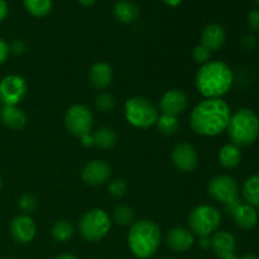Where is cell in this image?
Masks as SVG:
<instances>
[{
    "label": "cell",
    "mask_w": 259,
    "mask_h": 259,
    "mask_svg": "<svg viewBox=\"0 0 259 259\" xmlns=\"http://www.w3.org/2000/svg\"><path fill=\"white\" fill-rule=\"evenodd\" d=\"M230 108L223 99H205L197 104L190 115V125L196 134L214 137L228 128Z\"/></svg>",
    "instance_id": "6da1fadb"
},
{
    "label": "cell",
    "mask_w": 259,
    "mask_h": 259,
    "mask_svg": "<svg viewBox=\"0 0 259 259\" xmlns=\"http://www.w3.org/2000/svg\"><path fill=\"white\" fill-rule=\"evenodd\" d=\"M234 75L223 61H209L197 71L195 83L206 99H219L232 89Z\"/></svg>",
    "instance_id": "7a4b0ae2"
},
{
    "label": "cell",
    "mask_w": 259,
    "mask_h": 259,
    "mask_svg": "<svg viewBox=\"0 0 259 259\" xmlns=\"http://www.w3.org/2000/svg\"><path fill=\"white\" fill-rule=\"evenodd\" d=\"M128 244L137 258H151L156 254L161 245L159 227L151 220H139L133 223L128 233Z\"/></svg>",
    "instance_id": "3957f363"
},
{
    "label": "cell",
    "mask_w": 259,
    "mask_h": 259,
    "mask_svg": "<svg viewBox=\"0 0 259 259\" xmlns=\"http://www.w3.org/2000/svg\"><path fill=\"white\" fill-rule=\"evenodd\" d=\"M227 129L233 144L248 147L259 137V118L250 109H240L230 116Z\"/></svg>",
    "instance_id": "277c9868"
},
{
    "label": "cell",
    "mask_w": 259,
    "mask_h": 259,
    "mask_svg": "<svg viewBox=\"0 0 259 259\" xmlns=\"http://www.w3.org/2000/svg\"><path fill=\"white\" fill-rule=\"evenodd\" d=\"M124 111L126 120L136 128L147 129L154 125L158 119V111L153 104L141 96H134L126 100Z\"/></svg>",
    "instance_id": "5b68a950"
},
{
    "label": "cell",
    "mask_w": 259,
    "mask_h": 259,
    "mask_svg": "<svg viewBox=\"0 0 259 259\" xmlns=\"http://www.w3.org/2000/svg\"><path fill=\"white\" fill-rule=\"evenodd\" d=\"M220 222L222 215L219 210L210 205H200L195 207L187 219L191 233L199 237H209L219 228Z\"/></svg>",
    "instance_id": "8992f818"
},
{
    "label": "cell",
    "mask_w": 259,
    "mask_h": 259,
    "mask_svg": "<svg viewBox=\"0 0 259 259\" xmlns=\"http://www.w3.org/2000/svg\"><path fill=\"white\" fill-rule=\"evenodd\" d=\"M111 228L109 215L101 209H93L82 215L78 222V230L83 239L89 242H98L103 239Z\"/></svg>",
    "instance_id": "52a82bcc"
},
{
    "label": "cell",
    "mask_w": 259,
    "mask_h": 259,
    "mask_svg": "<svg viewBox=\"0 0 259 259\" xmlns=\"http://www.w3.org/2000/svg\"><path fill=\"white\" fill-rule=\"evenodd\" d=\"M94 118L91 111L85 105H73L65 115V126L71 134L81 138L93 131Z\"/></svg>",
    "instance_id": "ba28073f"
},
{
    "label": "cell",
    "mask_w": 259,
    "mask_h": 259,
    "mask_svg": "<svg viewBox=\"0 0 259 259\" xmlns=\"http://www.w3.org/2000/svg\"><path fill=\"white\" fill-rule=\"evenodd\" d=\"M27 90V82L22 76H5L0 81V103L5 106H17L25 98Z\"/></svg>",
    "instance_id": "9c48e42d"
},
{
    "label": "cell",
    "mask_w": 259,
    "mask_h": 259,
    "mask_svg": "<svg viewBox=\"0 0 259 259\" xmlns=\"http://www.w3.org/2000/svg\"><path fill=\"white\" fill-rule=\"evenodd\" d=\"M207 192L217 201L229 204L238 199V184L228 175H219L210 181Z\"/></svg>",
    "instance_id": "30bf717a"
},
{
    "label": "cell",
    "mask_w": 259,
    "mask_h": 259,
    "mask_svg": "<svg viewBox=\"0 0 259 259\" xmlns=\"http://www.w3.org/2000/svg\"><path fill=\"white\" fill-rule=\"evenodd\" d=\"M172 162L182 172H192L199 164L197 152L190 143H180L172 151Z\"/></svg>",
    "instance_id": "8fae6325"
},
{
    "label": "cell",
    "mask_w": 259,
    "mask_h": 259,
    "mask_svg": "<svg viewBox=\"0 0 259 259\" xmlns=\"http://www.w3.org/2000/svg\"><path fill=\"white\" fill-rule=\"evenodd\" d=\"M35 232L37 228L34 222L28 215H18L10 223V234L13 239L20 244L32 242L35 237Z\"/></svg>",
    "instance_id": "7c38bea8"
},
{
    "label": "cell",
    "mask_w": 259,
    "mask_h": 259,
    "mask_svg": "<svg viewBox=\"0 0 259 259\" xmlns=\"http://www.w3.org/2000/svg\"><path fill=\"white\" fill-rule=\"evenodd\" d=\"M111 176V168L106 162L99 161H91L83 167L82 172H81V177H82L83 182L91 186H99L103 185L110 179Z\"/></svg>",
    "instance_id": "4fadbf2b"
},
{
    "label": "cell",
    "mask_w": 259,
    "mask_h": 259,
    "mask_svg": "<svg viewBox=\"0 0 259 259\" xmlns=\"http://www.w3.org/2000/svg\"><path fill=\"white\" fill-rule=\"evenodd\" d=\"M187 108V96L181 90H169L159 100V109L167 115L177 116Z\"/></svg>",
    "instance_id": "5bb4252c"
},
{
    "label": "cell",
    "mask_w": 259,
    "mask_h": 259,
    "mask_svg": "<svg viewBox=\"0 0 259 259\" xmlns=\"http://www.w3.org/2000/svg\"><path fill=\"white\" fill-rule=\"evenodd\" d=\"M166 242L169 249L174 252H186L194 245L195 237L189 229L177 227L169 230L166 237Z\"/></svg>",
    "instance_id": "9a60e30c"
},
{
    "label": "cell",
    "mask_w": 259,
    "mask_h": 259,
    "mask_svg": "<svg viewBox=\"0 0 259 259\" xmlns=\"http://www.w3.org/2000/svg\"><path fill=\"white\" fill-rule=\"evenodd\" d=\"M210 248L214 254L220 259L234 254L235 250V238L229 232H217L210 239Z\"/></svg>",
    "instance_id": "2e32d148"
},
{
    "label": "cell",
    "mask_w": 259,
    "mask_h": 259,
    "mask_svg": "<svg viewBox=\"0 0 259 259\" xmlns=\"http://www.w3.org/2000/svg\"><path fill=\"white\" fill-rule=\"evenodd\" d=\"M225 40H227V33L219 24L207 25L201 33V46L206 47L210 52L220 50L224 46Z\"/></svg>",
    "instance_id": "e0dca14e"
},
{
    "label": "cell",
    "mask_w": 259,
    "mask_h": 259,
    "mask_svg": "<svg viewBox=\"0 0 259 259\" xmlns=\"http://www.w3.org/2000/svg\"><path fill=\"white\" fill-rule=\"evenodd\" d=\"M233 219L237 223L239 228L244 230H252L258 224V214L255 211L254 206L249 204H243L240 202L237 209L232 214Z\"/></svg>",
    "instance_id": "ac0fdd59"
},
{
    "label": "cell",
    "mask_w": 259,
    "mask_h": 259,
    "mask_svg": "<svg viewBox=\"0 0 259 259\" xmlns=\"http://www.w3.org/2000/svg\"><path fill=\"white\" fill-rule=\"evenodd\" d=\"M0 119L2 123L12 131H20L27 124L24 111L20 110L18 106H4L0 110Z\"/></svg>",
    "instance_id": "d6986e66"
},
{
    "label": "cell",
    "mask_w": 259,
    "mask_h": 259,
    "mask_svg": "<svg viewBox=\"0 0 259 259\" xmlns=\"http://www.w3.org/2000/svg\"><path fill=\"white\" fill-rule=\"evenodd\" d=\"M90 82L96 89H105L113 81V68L106 62H98L90 70Z\"/></svg>",
    "instance_id": "ffe728a7"
},
{
    "label": "cell",
    "mask_w": 259,
    "mask_h": 259,
    "mask_svg": "<svg viewBox=\"0 0 259 259\" xmlns=\"http://www.w3.org/2000/svg\"><path fill=\"white\" fill-rule=\"evenodd\" d=\"M114 15L116 19L121 23H133L136 22L139 15V8L129 0H121L118 2L114 7Z\"/></svg>",
    "instance_id": "44dd1931"
},
{
    "label": "cell",
    "mask_w": 259,
    "mask_h": 259,
    "mask_svg": "<svg viewBox=\"0 0 259 259\" xmlns=\"http://www.w3.org/2000/svg\"><path fill=\"white\" fill-rule=\"evenodd\" d=\"M242 161V152L235 144H227L219 152V162L225 168H235Z\"/></svg>",
    "instance_id": "7402d4cb"
},
{
    "label": "cell",
    "mask_w": 259,
    "mask_h": 259,
    "mask_svg": "<svg viewBox=\"0 0 259 259\" xmlns=\"http://www.w3.org/2000/svg\"><path fill=\"white\" fill-rule=\"evenodd\" d=\"M93 138L94 146H96L100 149H109L115 146L118 136H116L114 129L108 128V126H103V128H99L98 131L94 132Z\"/></svg>",
    "instance_id": "603a6c76"
},
{
    "label": "cell",
    "mask_w": 259,
    "mask_h": 259,
    "mask_svg": "<svg viewBox=\"0 0 259 259\" xmlns=\"http://www.w3.org/2000/svg\"><path fill=\"white\" fill-rule=\"evenodd\" d=\"M243 196L247 204L259 206V175H253L243 185Z\"/></svg>",
    "instance_id": "cb8c5ba5"
},
{
    "label": "cell",
    "mask_w": 259,
    "mask_h": 259,
    "mask_svg": "<svg viewBox=\"0 0 259 259\" xmlns=\"http://www.w3.org/2000/svg\"><path fill=\"white\" fill-rule=\"evenodd\" d=\"M23 4L29 14L38 18L48 15L52 9V0H23Z\"/></svg>",
    "instance_id": "d4e9b609"
},
{
    "label": "cell",
    "mask_w": 259,
    "mask_h": 259,
    "mask_svg": "<svg viewBox=\"0 0 259 259\" xmlns=\"http://www.w3.org/2000/svg\"><path fill=\"white\" fill-rule=\"evenodd\" d=\"M73 233H75V229L67 220H60L52 228V237L60 243L70 240L73 237Z\"/></svg>",
    "instance_id": "484cf974"
},
{
    "label": "cell",
    "mask_w": 259,
    "mask_h": 259,
    "mask_svg": "<svg viewBox=\"0 0 259 259\" xmlns=\"http://www.w3.org/2000/svg\"><path fill=\"white\" fill-rule=\"evenodd\" d=\"M156 125L159 133L166 134V136H172V134H175L179 131V120H177V116L167 115V114H162L161 116H158V119L156 121Z\"/></svg>",
    "instance_id": "4316f807"
},
{
    "label": "cell",
    "mask_w": 259,
    "mask_h": 259,
    "mask_svg": "<svg viewBox=\"0 0 259 259\" xmlns=\"http://www.w3.org/2000/svg\"><path fill=\"white\" fill-rule=\"evenodd\" d=\"M134 214L133 209L126 205H120V206H116L114 210V222L116 223L120 227H126V225H132L134 222Z\"/></svg>",
    "instance_id": "83f0119b"
},
{
    "label": "cell",
    "mask_w": 259,
    "mask_h": 259,
    "mask_svg": "<svg viewBox=\"0 0 259 259\" xmlns=\"http://www.w3.org/2000/svg\"><path fill=\"white\" fill-rule=\"evenodd\" d=\"M115 99L109 93L99 94L95 99V106L100 113H110V111L115 109Z\"/></svg>",
    "instance_id": "f1b7e54d"
},
{
    "label": "cell",
    "mask_w": 259,
    "mask_h": 259,
    "mask_svg": "<svg viewBox=\"0 0 259 259\" xmlns=\"http://www.w3.org/2000/svg\"><path fill=\"white\" fill-rule=\"evenodd\" d=\"M192 58L196 63H200V65H205L210 61L211 58V52L207 50L204 46L199 45L194 48V52H192Z\"/></svg>",
    "instance_id": "f546056e"
},
{
    "label": "cell",
    "mask_w": 259,
    "mask_h": 259,
    "mask_svg": "<svg viewBox=\"0 0 259 259\" xmlns=\"http://www.w3.org/2000/svg\"><path fill=\"white\" fill-rule=\"evenodd\" d=\"M19 207L23 210L24 212H33L37 207V200L33 195L30 194H24L22 197L19 199Z\"/></svg>",
    "instance_id": "4dcf8cb0"
},
{
    "label": "cell",
    "mask_w": 259,
    "mask_h": 259,
    "mask_svg": "<svg viewBox=\"0 0 259 259\" xmlns=\"http://www.w3.org/2000/svg\"><path fill=\"white\" fill-rule=\"evenodd\" d=\"M109 191L113 196L121 197L125 195L126 192V182L123 180H114L110 185H109Z\"/></svg>",
    "instance_id": "1f68e13d"
},
{
    "label": "cell",
    "mask_w": 259,
    "mask_h": 259,
    "mask_svg": "<svg viewBox=\"0 0 259 259\" xmlns=\"http://www.w3.org/2000/svg\"><path fill=\"white\" fill-rule=\"evenodd\" d=\"M25 50H27V45H25V42H23L20 39L14 40L9 46V52L14 53V55H22V53L25 52Z\"/></svg>",
    "instance_id": "d6a6232c"
},
{
    "label": "cell",
    "mask_w": 259,
    "mask_h": 259,
    "mask_svg": "<svg viewBox=\"0 0 259 259\" xmlns=\"http://www.w3.org/2000/svg\"><path fill=\"white\" fill-rule=\"evenodd\" d=\"M248 22H249L250 28H252L253 30L259 32V9H254L249 13Z\"/></svg>",
    "instance_id": "836d02e7"
},
{
    "label": "cell",
    "mask_w": 259,
    "mask_h": 259,
    "mask_svg": "<svg viewBox=\"0 0 259 259\" xmlns=\"http://www.w3.org/2000/svg\"><path fill=\"white\" fill-rule=\"evenodd\" d=\"M8 56H9V46L3 38H0V65L7 61Z\"/></svg>",
    "instance_id": "e575fe53"
},
{
    "label": "cell",
    "mask_w": 259,
    "mask_h": 259,
    "mask_svg": "<svg viewBox=\"0 0 259 259\" xmlns=\"http://www.w3.org/2000/svg\"><path fill=\"white\" fill-rule=\"evenodd\" d=\"M255 43H257V40H255L254 35L247 34L243 37V45H244V47L248 48V50H252L255 46Z\"/></svg>",
    "instance_id": "d590c367"
},
{
    "label": "cell",
    "mask_w": 259,
    "mask_h": 259,
    "mask_svg": "<svg viewBox=\"0 0 259 259\" xmlns=\"http://www.w3.org/2000/svg\"><path fill=\"white\" fill-rule=\"evenodd\" d=\"M8 12H9V8H8V4L5 0H0V22L5 19V17L8 15Z\"/></svg>",
    "instance_id": "8d00e7d4"
},
{
    "label": "cell",
    "mask_w": 259,
    "mask_h": 259,
    "mask_svg": "<svg viewBox=\"0 0 259 259\" xmlns=\"http://www.w3.org/2000/svg\"><path fill=\"white\" fill-rule=\"evenodd\" d=\"M81 143L83 144L85 147H93L94 146V138L93 134H85V136L81 137Z\"/></svg>",
    "instance_id": "74e56055"
},
{
    "label": "cell",
    "mask_w": 259,
    "mask_h": 259,
    "mask_svg": "<svg viewBox=\"0 0 259 259\" xmlns=\"http://www.w3.org/2000/svg\"><path fill=\"white\" fill-rule=\"evenodd\" d=\"M200 245H201L204 249H207V248H210L209 237H200Z\"/></svg>",
    "instance_id": "f35d334b"
},
{
    "label": "cell",
    "mask_w": 259,
    "mask_h": 259,
    "mask_svg": "<svg viewBox=\"0 0 259 259\" xmlns=\"http://www.w3.org/2000/svg\"><path fill=\"white\" fill-rule=\"evenodd\" d=\"M96 2H98V0H78V3H80L82 7H88V8L93 7Z\"/></svg>",
    "instance_id": "ab89813d"
},
{
    "label": "cell",
    "mask_w": 259,
    "mask_h": 259,
    "mask_svg": "<svg viewBox=\"0 0 259 259\" xmlns=\"http://www.w3.org/2000/svg\"><path fill=\"white\" fill-rule=\"evenodd\" d=\"M164 3H166L167 5H169V7H177V5H180L182 3V0H163Z\"/></svg>",
    "instance_id": "60d3db41"
},
{
    "label": "cell",
    "mask_w": 259,
    "mask_h": 259,
    "mask_svg": "<svg viewBox=\"0 0 259 259\" xmlns=\"http://www.w3.org/2000/svg\"><path fill=\"white\" fill-rule=\"evenodd\" d=\"M56 259H77L75 255L72 254H68V253H63V254H60L56 257Z\"/></svg>",
    "instance_id": "b9f144b4"
},
{
    "label": "cell",
    "mask_w": 259,
    "mask_h": 259,
    "mask_svg": "<svg viewBox=\"0 0 259 259\" xmlns=\"http://www.w3.org/2000/svg\"><path fill=\"white\" fill-rule=\"evenodd\" d=\"M240 259H259V257L255 254H245V255H243Z\"/></svg>",
    "instance_id": "7bdbcfd3"
},
{
    "label": "cell",
    "mask_w": 259,
    "mask_h": 259,
    "mask_svg": "<svg viewBox=\"0 0 259 259\" xmlns=\"http://www.w3.org/2000/svg\"><path fill=\"white\" fill-rule=\"evenodd\" d=\"M223 259H238V258H237V255H235V254H232V255H228V257H225Z\"/></svg>",
    "instance_id": "ee69618b"
},
{
    "label": "cell",
    "mask_w": 259,
    "mask_h": 259,
    "mask_svg": "<svg viewBox=\"0 0 259 259\" xmlns=\"http://www.w3.org/2000/svg\"><path fill=\"white\" fill-rule=\"evenodd\" d=\"M0 189H2V177H0Z\"/></svg>",
    "instance_id": "f6af8a7d"
},
{
    "label": "cell",
    "mask_w": 259,
    "mask_h": 259,
    "mask_svg": "<svg viewBox=\"0 0 259 259\" xmlns=\"http://www.w3.org/2000/svg\"><path fill=\"white\" fill-rule=\"evenodd\" d=\"M255 2H257V4H259V0H255Z\"/></svg>",
    "instance_id": "bcb514c9"
},
{
    "label": "cell",
    "mask_w": 259,
    "mask_h": 259,
    "mask_svg": "<svg viewBox=\"0 0 259 259\" xmlns=\"http://www.w3.org/2000/svg\"><path fill=\"white\" fill-rule=\"evenodd\" d=\"M163 259H166V258H163Z\"/></svg>",
    "instance_id": "7dc6e473"
}]
</instances>
